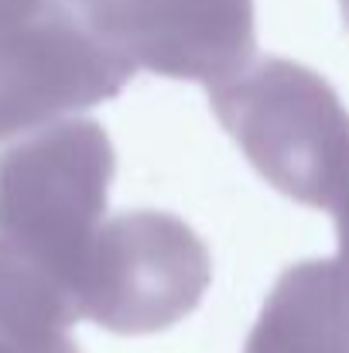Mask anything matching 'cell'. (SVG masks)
<instances>
[{
	"label": "cell",
	"mask_w": 349,
	"mask_h": 353,
	"mask_svg": "<svg viewBox=\"0 0 349 353\" xmlns=\"http://www.w3.org/2000/svg\"><path fill=\"white\" fill-rule=\"evenodd\" d=\"M216 120L288 199L336 210L349 192V110L326 76L291 59H257L209 86Z\"/></svg>",
	"instance_id": "6da1fadb"
},
{
	"label": "cell",
	"mask_w": 349,
	"mask_h": 353,
	"mask_svg": "<svg viewBox=\"0 0 349 353\" xmlns=\"http://www.w3.org/2000/svg\"><path fill=\"white\" fill-rule=\"evenodd\" d=\"M114 172V144L96 120H55L21 134L0 151V240L72 295L107 220Z\"/></svg>",
	"instance_id": "7a4b0ae2"
},
{
	"label": "cell",
	"mask_w": 349,
	"mask_h": 353,
	"mask_svg": "<svg viewBox=\"0 0 349 353\" xmlns=\"http://www.w3.org/2000/svg\"><path fill=\"white\" fill-rule=\"evenodd\" d=\"M213 281V261L185 220L134 210L103 220L76 278L79 319L120 336L161 333L185 319Z\"/></svg>",
	"instance_id": "3957f363"
},
{
	"label": "cell",
	"mask_w": 349,
	"mask_h": 353,
	"mask_svg": "<svg viewBox=\"0 0 349 353\" xmlns=\"http://www.w3.org/2000/svg\"><path fill=\"white\" fill-rule=\"evenodd\" d=\"M137 65L72 0H45L0 24V141L89 110L134 79Z\"/></svg>",
	"instance_id": "277c9868"
},
{
	"label": "cell",
	"mask_w": 349,
	"mask_h": 353,
	"mask_svg": "<svg viewBox=\"0 0 349 353\" xmlns=\"http://www.w3.org/2000/svg\"><path fill=\"white\" fill-rule=\"evenodd\" d=\"M137 65L168 79L220 83L257 48L253 0H72Z\"/></svg>",
	"instance_id": "5b68a950"
},
{
	"label": "cell",
	"mask_w": 349,
	"mask_h": 353,
	"mask_svg": "<svg viewBox=\"0 0 349 353\" xmlns=\"http://www.w3.org/2000/svg\"><path fill=\"white\" fill-rule=\"evenodd\" d=\"M243 353H349V264L312 257L281 271Z\"/></svg>",
	"instance_id": "8992f818"
},
{
	"label": "cell",
	"mask_w": 349,
	"mask_h": 353,
	"mask_svg": "<svg viewBox=\"0 0 349 353\" xmlns=\"http://www.w3.org/2000/svg\"><path fill=\"white\" fill-rule=\"evenodd\" d=\"M332 213H336V236H339V254H336V257H343L349 264V192Z\"/></svg>",
	"instance_id": "52a82bcc"
}]
</instances>
